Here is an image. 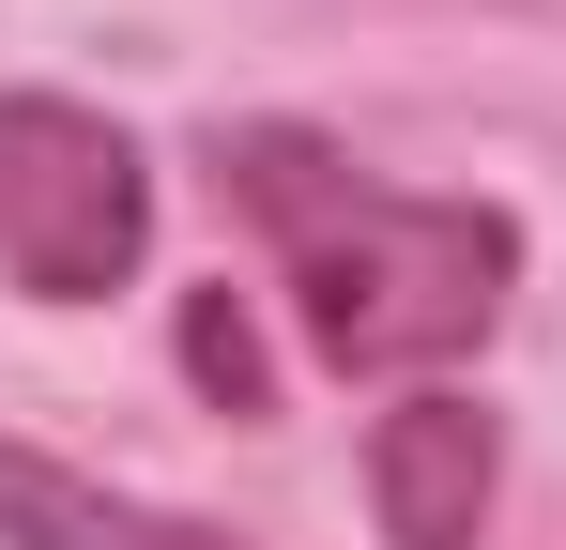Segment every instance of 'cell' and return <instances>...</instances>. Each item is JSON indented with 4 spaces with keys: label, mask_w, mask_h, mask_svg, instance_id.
Wrapping results in <instances>:
<instances>
[{
    "label": "cell",
    "mask_w": 566,
    "mask_h": 550,
    "mask_svg": "<svg viewBox=\"0 0 566 550\" xmlns=\"http://www.w3.org/2000/svg\"><path fill=\"white\" fill-rule=\"evenodd\" d=\"M214 199L261 230L306 352L337 382H444L505 337L521 306V214L505 199H460V183H382L368 154H337L322 123H214L199 138Z\"/></svg>",
    "instance_id": "6da1fadb"
},
{
    "label": "cell",
    "mask_w": 566,
    "mask_h": 550,
    "mask_svg": "<svg viewBox=\"0 0 566 550\" xmlns=\"http://www.w3.org/2000/svg\"><path fill=\"white\" fill-rule=\"evenodd\" d=\"M154 261V154L77 92H0V275L31 306H107Z\"/></svg>",
    "instance_id": "7a4b0ae2"
},
{
    "label": "cell",
    "mask_w": 566,
    "mask_h": 550,
    "mask_svg": "<svg viewBox=\"0 0 566 550\" xmlns=\"http://www.w3.org/2000/svg\"><path fill=\"white\" fill-rule=\"evenodd\" d=\"M490 489H505V413L460 382H413L368 413V520L382 550H474L490 536Z\"/></svg>",
    "instance_id": "3957f363"
},
{
    "label": "cell",
    "mask_w": 566,
    "mask_h": 550,
    "mask_svg": "<svg viewBox=\"0 0 566 550\" xmlns=\"http://www.w3.org/2000/svg\"><path fill=\"white\" fill-rule=\"evenodd\" d=\"M0 550H230L199 505H154V489H107L77 458L15 444L0 429Z\"/></svg>",
    "instance_id": "277c9868"
},
{
    "label": "cell",
    "mask_w": 566,
    "mask_h": 550,
    "mask_svg": "<svg viewBox=\"0 0 566 550\" xmlns=\"http://www.w3.org/2000/svg\"><path fill=\"white\" fill-rule=\"evenodd\" d=\"M185 367H199L214 413H276V367H261V337H245L230 290H185Z\"/></svg>",
    "instance_id": "5b68a950"
}]
</instances>
